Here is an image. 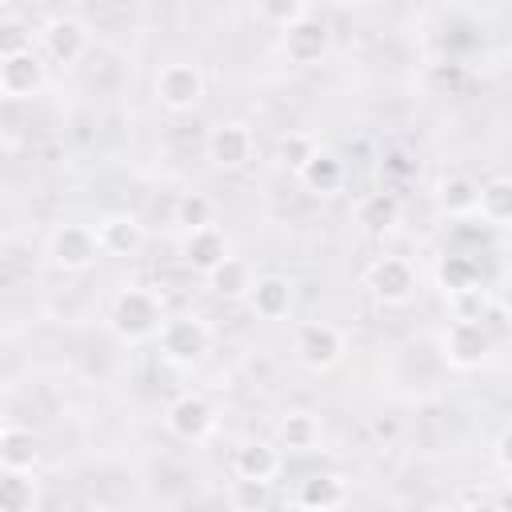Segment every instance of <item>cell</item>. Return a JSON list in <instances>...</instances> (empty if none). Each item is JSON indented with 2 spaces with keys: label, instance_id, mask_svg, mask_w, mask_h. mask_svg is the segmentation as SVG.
I'll return each instance as SVG.
<instances>
[{
  "label": "cell",
  "instance_id": "cell-31",
  "mask_svg": "<svg viewBox=\"0 0 512 512\" xmlns=\"http://www.w3.org/2000/svg\"><path fill=\"white\" fill-rule=\"evenodd\" d=\"M272 496V484L268 480H236L232 484V508L236 512H260Z\"/></svg>",
  "mask_w": 512,
  "mask_h": 512
},
{
  "label": "cell",
  "instance_id": "cell-30",
  "mask_svg": "<svg viewBox=\"0 0 512 512\" xmlns=\"http://www.w3.org/2000/svg\"><path fill=\"white\" fill-rule=\"evenodd\" d=\"M32 52V28L20 16H0V60Z\"/></svg>",
  "mask_w": 512,
  "mask_h": 512
},
{
  "label": "cell",
  "instance_id": "cell-3",
  "mask_svg": "<svg viewBox=\"0 0 512 512\" xmlns=\"http://www.w3.org/2000/svg\"><path fill=\"white\" fill-rule=\"evenodd\" d=\"M156 340H160V356H164L168 364L192 368V364L204 360V352H208V344H212V332H208V324H204L200 316H172V320L160 324Z\"/></svg>",
  "mask_w": 512,
  "mask_h": 512
},
{
  "label": "cell",
  "instance_id": "cell-29",
  "mask_svg": "<svg viewBox=\"0 0 512 512\" xmlns=\"http://www.w3.org/2000/svg\"><path fill=\"white\" fill-rule=\"evenodd\" d=\"M452 300V320H488L492 316V292L480 284V288H468L460 296H448Z\"/></svg>",
  "mask_w": 512,
  "mask_h": 512
},
{
  "label": "cell",
  "instance_id": "cell-12",
  "mask_svg": "<svg viewBox=\"0 0 512 512\" xmlns=\"http://www.w3.org/2000/svg\"><path fill=\"white\" fill-rule=\"evenodd\" d=\"M100 256H136L144 248V224L128 212H112L96 224Z\"/></svg>",
  "mask_w": 512,
  "mask_h": 512
},
{
  "label": "cell",
  "instance_id": "cell-33",
  "mask_svg": "<svg viewBox=\"0 0 512 512\" xmlns=\"http://www.w3.org/2000/svg\"><path fill=\"white\" fill-rule=\"evenodd\" d=\"M496 468H500V472L512 468V460H508V432H504V428L496 432Z\"/></svg>",
  "mask_w": 512,
  "mask_h": 512
},
{
  "label": "cell",
  "instance_id": "cell-5",
  "mask_svg": "<svg viewBox=\"0 0 512 512\" xmlns=\"http://www.w3.org/2000/svg\"><path fill=\"white\" fill-rule=\"evenodd\" d=\"M364 288L372 292V300H380V304H388V308H400V304H408V300L416 296L420 276H416V268H412L404 256H380V260L368 268Z\"/></svg>",
  "mask_w": 512,
  "mask_h": 512
},
{
  "label": "cell",
  "instance_id": "cell-19",
  "mask_svg": "<svg viewBox=\"0 0 512 512\" xmlns=\"http://www.w3.org/2000/svg\"><path fill=\"white\" fill-rule=\"evenodd\" d=\"M36 460H40V440L28 428L4 424V432H0V468L4 472H32Z\"/></svg>",
  "mask_w": 512,
  "mask_h": 512
},
{
  "label": "cell",
  "instance_id": "cell-16",
  "mask_svg": "<svg viewBox=\"0 0 512 512\" xmlns=\"http://www.w3.org/2000/svg\"><path fill=\"white\" fill-rule=\"evenodd\" d=\"M232 472L236 480H268L280 472V452L268 444V440H244L232 456Z\"/></svg>",
  "mask_w": 512,
  "mask_h": 512
},
{
  "label": "cell",
  "instance_id": "cell-27",
  "mask_svg": "<svg viewBox=\"0 0 512 512\" xmlns=\"http://www.w3.org/2000/svg\"><path fill=\"white\" fill-rule=\"evenodd\" d=\"M212 220H216V204H212L204 192H184V196L176 200V224H180L184 232L212 228Z\"/></svg>",
  "mask_w": 512,
  "mask_h": 512
},
{
  "label": "cell",
  "instance_id": "cell-8",
  "mask_svg": "<svg viewBox=\"0 0 512 512\" xmlns=\"http://www.w3.org/2000/svg\"><path fill=\"white\" fill-rule=\"evenodd\" d=\"M164 424H168V432H172L176 440L200 444V440H208L212 428H216V408H212L200 392H180V396L168 404Z\"/></svg>",
  "mask_w": 512,
  "mask_h": 512
},
{
  "label": "cell",
  "instance_id": "cell-36",
  "mask_svg": "<svg viewBox=\"0 0 512 512\" xmlns=\"http://www.w3.org/2000/svg\"><path fill=\"white\" fill-rule=\"evenodd\" d=\"M300 512H344V508H300Z\"/></svg>",
  "mask_w": 512,
  "mask_h": 512
},
{
  "label": "cell",
  "instance_id": "cell-1",
  "mask_svg": "<svg viewBox=\"0 0 512 512\" xmlns=\"http://www.w3.org/2000/svg\"><path fill=\"white\" fill-rule=\"evenodd\" d=\"M164 300L152 292V288H140V284H128L112 296L108 304V332L124 344H144L160 332L164 324Z\"/></svg>",
  "mask_w": 512,
  "mask_h": 512
},
{
  "label": "cell",
  "instance_id": "cell-25",
  "mask_svg": "<svg viewBox=\"0 0 512 512\" xmlns=\"http://www.w3.org/2000/svg\"><path fill=\"white\" fill-rule=\"evenodd\" d=\"M436 284H440L444 296H460L468 288H480V264L472 256H460V252L456 256H444L436 264Z\"/></svg>",
  "mask_w": 512,
  "mask_h": 512
},
{
  "label": "cell",
  "instance_id": "cell-35",
  "mask_svg": "<svg viewBox=\"0 0 512 512\" xmlns=\"http://www.w3.org/2000/svg\"><path fill=\"white\" fill-rule=\"evenodd\" d=\"M440 512H468V508H460V504H444Z\"/></svg>",
  "mask_w": 512,
  "mask_h": 512
},
{
  "label": "cell",
  "instance_id": "cell-7",
  "mask_svg": "<svg viewBox=\"0 0 512 512\" xmlns=\"http://www.w3.org/2000/svg\"><path fill=\"white\" fill-rule=\"evenodd\" d=\"M156 100L168 112H192L204 100V72L188 60H172L156 72Z\"/></svg>",
  "mask_w": 512,
  "mask_h": 512
},
{
  "label": "cell",
  "instance_id": "cell-23",
  "mask_svg": "<svg viewBox=\"0 0 512 512\" xmlns=\"http://www.w3.org/2000/svg\"><path fill=\"white\" fill-rule=\"evenodd\" d=\"M348 500V484L344 476H308L300 488H296V508H344Z\"/></svg>",
  "mask_w": 512,
  "mask_h": 512
},
{
  "label": "cell",
  "instance_id": "cell-17",
  "mask_svg": "<svg viewBox=\"0 0 512 512\" xmlns=\"http://www.w3.org/2000/svg\"><path fill=\"white\" fill-rule=\"evenodd\" d=\"M296 180H300L312 196H332V192H340V184H344V160H340L336 152L316 148V156L296 172Z\"/></svg>",
  "mask_w": 512,
  "mask_h": 512
},
{
  "label": "cell",
  "instance_id": "cell-20",
  "mask_svg": "<svg viewBox=\"0 0 512 512\" xmlns=\"http://www.w3.org/2000/svg\"><path fill=\"white\" fill-rule=\"evenodd\" d=\"M320 420L312 416V412H304V408H292V412H284L280 416V424H276V440H280V448H292V452H312L316 444H320Z\"/></svg>",
  "mask_w": 512,
  "mask_h": 512
},
{
  "label": "cell",
  "instance_id": "cell-11",
  "mask_svg": "<svg viewBox=\"0 0 512 512\" xmlns=\"http://www.w3.org/2000/svg\"><path fill=\"white\" fill-rule=\"evenodd\" d=\"M40 40H44L48 60H56V64H76V60L84 56V48H88V28H84L76 16H52V20L44 24Z\"/></svg>",
  "mask_w": 512,
  "mask_h": 512
},
{
  "label": "cell",
  "instance_id": "cell-18",
  "mask_svg": "<svg viewBox=\"0 0 512 512\" xmlns=\"http://www.w3.org/2000/svg\"><path fill=\"white\" fill-rule=\"evenodd\" d=\"M476 196H480V184L464 172H444L436 180V208L444 216H468L476 212Z\"/></svg>",
  "mask_w": 512,
  "mask_h": 512
},
{
  "label": "cell",
  "instance_id": "cell-4",
  "mask_svg": "<svg viewBox=\"0 0 512 512\" xmlns=\"http://www.w3.org/2000/svg\"><path fill=\"white\" fill-rule=\"evenodd\" d=\"M292 348H296V360L312 372H328L344 360V332L328 320H304L296 324V336H292Z\"/></svg>",
  "mask_w": 512,
  "mask_h": 512
},
{
  "label": "cell",
  "instance_id": "cell-32",
  "mask_svg": "<svg viewBox=\"0 0 512 512\" xmlns=\"http://www.w3.org/2000/svg\"><path fill=\"white\" fill-rule=\"evenodd\" d=\"M304 12H308V4H300V0H264V4L256 8V16H260L264 24H276L280 32H284L288 24H296Z\"/></svg>",
  "mask_w": 512,
  "mask_h": 512
},
{
  "label": "cell",
  "instance_id": "cell-13",
  "mask_svg": "<svg viewBox=\"0 0 512 512\" xmlns=\"http://www.w3.org/2000/svg\"><path fill=\"white\" fill-rule=\"evenodd\" d=\"M244 300L252 304V312H256L260 320H284V316L292 312L296 288H292V280H288V276L268 272V276H256V280H252V288H248V296H244Z\"/></svg>",
  "mask_w": 512,
  "mask_h": 512
},
{
  "label": "cell",
  "instance_id": "cell-22",
  "mask_svg": "<svg viewBox=\"0 0 512 512\" xmlns=\"http://www.w3.org/2000/svg\"><path fill=\"white\" fill-rule=\"evenodd\" d=\"M204 280H208L212 296H220V300H244L248 288H252V268L244 260H236V256H224Z\"/></svg>",
  "mask_w": 512,
  "mask_h": 512
},
{
  "label": "cell",
  "instance_id": "cell-28",
  "mask_svg": "<svg viewBox=\"0 0 512 512\" xmlns=\"http://www.w3.org/2000/svg\"><path fill=\"white\" fill-rule=\"evenodd\" d=\"M316 148H320V144H316L308 132H284V136L276 140V160L288 164L292 172H300V168L316 156Z\"/></svg>",
  "mask_w": 512,
  "mask_h": 512
},
{
  "label": "cell",
  "instance_id": "cell-2",
  "mask_svg": "<svg viewBox=\"0 0 512 512\" xmlns=\"http://www.w3.org/2000/svg\"><path fill=\"white\" fill-rule=\"evenodd\" d=\"M492 352H496V332L488 328V320H452L440 332V356L456 372L484 368L492 360Z\"/></svg>",
  "mask_w": 512,
  "mask_h": 512
},
{
  "label": "cell",
  "instance_id": "cell-38",
  "mask_svg": "<svg viewBox=\"0 0 512 512\" xmlns=\"http://www.w3.org/2000/svg\"><path fill=\"white\" fill-rule=\"evenodd\" d=\"M0 100H4V92H0Z\"/></svg>",
  "mask_w": 512,
  "mask_h": 512
},
{
  "label": "cell",
  "instance_id": "cell-15",
  "mask_svg": "<svg viewBox=\"0 0 512 512\" xmlns=\"http://www.w3.org/2000/svg\"><path fill=\"white\" fill-rule=\"evenodd\" d=\"M224 256H228V236H224L216 224H212V228L184 232V240H180V260H184L192 272H200V276H208Z\"/></svg>",
  "mask_w": 512,
  "mask_h": 512
},
{
  "label": "cell",
  "instance_id": "cell-21",
  "mask_svg": "<svg viewBox=\"0 0 512 512\" xmlns=\"http://www.w3.org/2000/svg\"><path fill=\"white\" fill-rule=\"evenodd\" d=\"M396 220H400V204H396L392 192H372V196H364V200L356 204V224H360L368 236L392 232Z\"/></svg>",
  "mask_w": 512,
  "mask_h": 512
},
{
  "label": "cell",
  "instance_id": "cell-10",
  "mask_svg": "<svg viewBox=\"0 0 512 512\" xmlns=\"http://www.w3.org/2000/svg\"><path fill=\"white\" fill-rule=\"evenodd\" d=\"M256 152V140H252V128L240 124V120H224L208 132V160L220 168V172H240Z\"/></svg>",
  "mask_w": 512,
  "mask_h": 512
},
{
  "label": "cell",
  "instance_id": "cell-37",
  "mask_svg": "<svg viewBox=\"0 0 512 512\" xmlns=\"http://www.w3.org/2000/svg\"><path fill=\"white\" fill-rule=\"evenodd\" d=\"M0 432H4V416H0Z\"/></svg>",
  "mask_w": 512,
  "mask_h": 512
},
{
  "label": "cell",
  "instance_id": "cell-14",
  "mask_svg": "<svg viewBox=\"0 0 512 512\" xmlns=\"http://www.w3.org/2000/svg\"><path fill=\"white\" fill-rule=\"evenodd\" d=\"M44 88V60L36 52H20L0 60V92L12 100H28Z\"/></svg>",
  "mask_w": 512,
  "mask_h": 512
},
{
  "label": "cell",
  "instance_id": "cell-6",
  "mask_svg": "<svg viewBox=\"0 0 512 512\" xmlns=\"http://www.w3.org/2000/svg\"><path fill=\"white\" fill-rule=\"evenodd\" d=\"M48 260L64 272H88L100 260L96 228L88 224H56L48 236Z\"/></svg>",
  "mask_w": 512,
  "mask_h": 512
},
{
  "label": "cell",
  "instance_id": "cell-24",
  "mask_svg": "<svg viewBox=\"0 0 512 512\" xmlns=\"http://www.w3.org/2000/svg\"><path fill=\"white\" fill-rule=\"evenodd\" d=\"M476 212H480L492 228H504V224L512 220V180H508V176H488V180L480 184Z\"/></svg>",
  "mask_w": 512,
  "mask_h": 512
},
{
  "label": "cell",
  "instance_id": "cell-9",
  "mask_svg": "<svg viewBox=\"0 0 512 512\" xmlns=\"http://www.w3.org/2000/svg\"><path fill=\"white\" fill-rule=\"evenodd\" d=\"M284 56L292 60V64H316V60H324L328 56V48H332V28H328V20L324 16H316L312 8L296 20V24H288L284 28Z\"/></svg>",
  "mask_w": 512,
  "mask_h": 512
},
{
  "label": "cell",
  "instance_id": "cell-34",
  "mask_svg": "<svg viewBox=\"0 0 512 512\" xmlns=\"http://www.w3.org/2000/svg\"><path fill=\"white\" fill-rule=\"evenodd\" d=\"M468 512H504L500 504H476V508H468Z\"/></svg>",
  "mask_w": 512,
  "mask_h": 512
},
{
  "label": "cell",
  "instance_id": "cell-26",
  "mask_svg": "<svg viewBox=\"0 0 512 512\" xmlns=\"http://www.w3.org/2000/svg\"><path fill=\"white\" fill-rule=\"evenodd\" d=\"M36 480L32 472H4L0 468V512H32Z\"/></svg>",
  "mask_w": 512,
  "mask_h": 512
}]
</instances>
